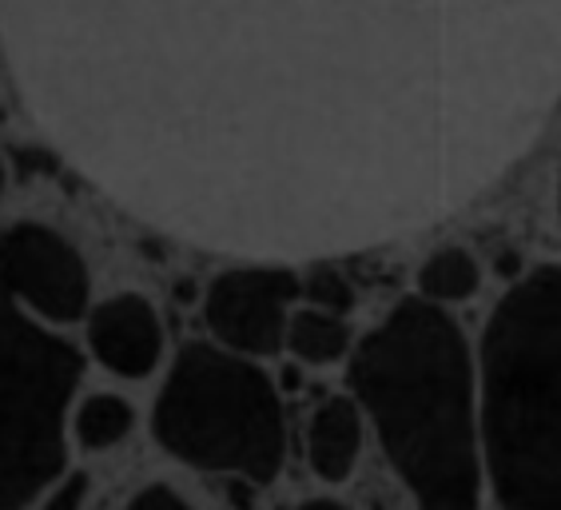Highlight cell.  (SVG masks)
Returning <instances> with one entry per match:
<instances>
[{
	"label": "cell",
	"mask_w": 561,
	"mask_h": 510,
	"mask_svg": "<svg viewBox=\"0 0 561 510\" xmlns=\"http://www.w3.org/2000/svg\"><path fill=\"white\" fill-rule=\"evenodd\" d=\"M291 510H346V507L335 499H311V502H299V507H291Z\"/></svg>",
	"instance_id": "cell-15"
},
{
	"label": "cell",
	"mask_w": 561,
	"mask_h": 510,
	"mask_svg": "<svg viewBox=\"0 0 561 510\" xmlns=\"http://www.w3.org/2000/svg\"><path fill=\"white\" fill-rule=\"evenodd\" d=\"M478 287H482V268L466 248H438L419 272L422 299H431L438 307L466 304L478 295Z\"/></svg>",
	"instance_id": "cell-10"
},
{
	"label": "cell",
	"mask_w": 561,
	"mask_h": 510,
	"mask_svg": "<svg viewBox=\"0 0 561 510\" xmlns=\"http://www.w3.org/2000/svg\"><path fill=\"white\" fill-rule=\"evenodd\" d=\"M136 427V411H131L128 399L119 395H88L80 407L72 411V431L76 439L88 446V451H108V446L124 443Z\"/></svg>",
	"instance_id": "cell-11"
},
{
	"label": "cell",
	"mask_w": 561,
	"mask_h": 510,
	"mask_svg": "<svg viewBox=\"0 0 561 510\" xmlns=\"http://www.w3.org/2000/svg\"><path fill=\"white\" fill-rule=\"evenodd\" d=\"M88 268L60 231L12 224L0 231V292L48 324H72L88 311Z\"/></svg>",
	"instance_id": "cell-5"
},
{
	"label": "cell",
	"mask_w": 561,
	"mask_h": 510,
	"mask_svg": "<svg viewBox=\"0 0 561 510\" xmlns=\"http://www.w3.org/2000/svg\"><path fill=\"white\" fill-rule=\"evenodd\" d=\"M299 299V275L283 268H236L211 280L204 319L227 351L263 359L283 351L291 304Z\"/></svg>",
	"instance_id": "cell-6"
},
{
	"label": "cell",
	"mask_w": 561,
	"mask_h": 510,
	"mask_svg": "<svg viewBox=\"0 0 561 510\" xmlns=\"http://www.w3.org/2000/svg\"><path fill=\"white\" fill-rule=\"evenodd\" d=\"M482 478L502 510H561V263L518 280L482 336Z\"/></svg>",
	"instance_id": "cell-2"
},
{
	"label": "cell",
	"mask_w": 561,
	"mask_h": 510,
	"mask_svg": "<svg viewBox=\"0 0 561 510\" xmlns=\"http://www.w3.org/2000/svg\"><path fill=\"white\" fill-rule=\"evenodd\" d=\"M151 427L180 463L255 487L275 483L287 463V411L271 375L216 343H187L175 355Z\"/></svg>",
	"instance_id": "cell-3"
},
{
	"label": "cell",
	"mask_w": 561,
	"mask_h": 510,
	"mask_svg": "<svg viewBox=\"0 0 561 510\" xmlns=\"http://www.w3.org/2000/svg\"><path fill=\"white\" fill-rule=\"evenodd\" d=\"M299 295H307L311 307H323V311L335 315H351V307H355V287L335 268H314L307 280H299Z\"/></svg>",
	"instance_id": "cell-12"
},
{
	"label": "cell",
	"mask_w": 561,
	"mask_h": 510,
	"mask_svg": "<svg viewBox=\"0 0 561 510\" xmlns=\"http://www.w3.org/2000/svg\"><path fill=\"white\" fill-rule=\"evenodd\" d=\"M0 188H4V168H0Z\"/></svg>",
	"instance_id": "cell-16"
},
{
	"label": "cell",
	"mask_w": 561,
	"mask_h": 510,
	"mask_svg": "<svg viewBox=\"0 0 561 510\" xmlns=\"http://www.w3.org/2000/svg\"><path fill=\"white\" fill-rule=\"evenodd\" d=\"M363 431H367V419L358 411V403L351 395H327L307 419V463L314 478L339 487L355 475L363 455Z\"/></svg>",
	"instance_id": "cell-8"
},
{
	"label": "cell",
	"mask_w": 561,
	"mask_h": 510,
	"mask_svg": "<svg viewBox=\"0 0 561 510\" xmlns=\"http://www.w3.org/2000/svg\"><path fill=\"white\" fill-rule=\"evenodd\" d=\"M124 510H195L192 502H184L180 495H175L172 487H163V483H156V487H144L136 499L128 502Z\"/></svg>",
	"instance_id": "cell-14"
},
{
	"label": "cell",
	"mask_w": 561,
	"mask_h": 510,
	"mask_svg": "<svg viewBox=\"0 0 561 510\" xmlns=\"http://www.w3.org/2000/svg\"><path fill=\"white\" fill-rule=\"evenodd\" d=\"M283 348L291 351L299 363H307V367H331V363L351 355L355 336H351L346 315L323 311V307H299L287 319Z\"/></svg>",
	"instance_id": "cell-9"
},
{
	"label": "cell",
	"mask_w": 561,
	"mask_h": 510,
	"mask_svg": "<svg viewBox=\"0 0 561 510\" xmlns=\"http://www.w3.org/2000/svg\"><path fill=\"white\" fill-rule=\"evenodd\" d=\"M84 490H88V478L84 475H72V478H56L53 487L44 490L41 507L36 510H80V502H84Z\"/></svg>",
	"instance_id": "cell-13"
},
{
	"label": "cell",
	"mask_w": 561,
	"mask_h": 510,
	"mask_svg": "<svg viewBox=\"0 0 561 510\" xmlns=\"http://www.w3.org/2000/svg\"><path fill=\"white\" fill-rule=\"evenodd\" d=\"M84 359L0 292V510H24L65 471Z\"/></svg>",
	"instance_id": "cell-4"
},
{
	"label": "cell",
	"mask_w": 561,
	"mask_h": 510,
	"mask_svg": "<svg viewBox=\"0 0 561 510\" xmlns=\"http://www.w3.org/2000/svg\"><path fill=\"white\" fill-rule=\"evenodd\" d=\"M88 348L112 375L144 379L163 351L160 311L136 292L112 295L88 319Z\"/></svg>",
	"instance_id": "cell-7"
},
{
	"label": "cell",
	"mask_w": 561,
	"mask_h": 510,
	"mask_svg": "<svg viewBox=\"0 0 561 510\" xmlns=\"http://www.w3.org/2000/svg\"><path fill=\"white\" fill-rule=\"evenodd\" d=\"M351 399L419 510H482L478 371L462 327L431 299H402L351 348Z\"/></svg>",
	"instance_id": "cell-1"
}]
</instances>
